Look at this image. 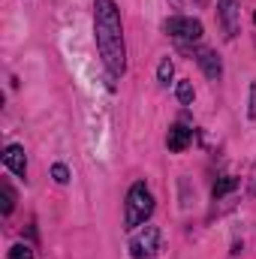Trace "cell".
<instances>
[{
  "label": "cell",
  "mask_w": 256,
  "mask_h": 259,
  "mask_svg": "<svg viewBox=\"0 0 256 259\" xmlns=\"http://www.w3.org/2000/svg\"><path fill=\"white\" fill-rule=\"evenodd\" d=\"M94 30H97V49L112 78H121L127 69V49H124V30L115 0H94Z\"/></svg>",
  "instance_id": "1"
},
{
  "label": "cell",
  "mask_w": 256,
  "mask_h": 259,
  "mask_svg": "<svg viewBox=\"0 0 256 259\" xmlns=\"http://www.w3.org/2000/svg\"><path fill=\"white\" fill-rule=\"evenodd\" d=\"M151 214H154V196H151V190H148L142 181H136V184L130 187V193H127L124 226H127V229H136V226H142Z\"/></svg>",
  "instance_id": "2"
},
{
  "label": "cell",
  "mask_w": 256,
  "mask_h": 259,
  "mask_svg": "<svg viewBox=\"0 0 256 259\" xmlns=\"http://www.w3.org/2000/svg\"><path fill=\"white\" fill-rule=\"evenodd\" d=\"M160 250V229L157 226H145V232H139L130 241V256L133 259H151Z\"/></svg>",
  "instance_id": "3"
},
{
  "label": "cell",
  "mask_w": 256,
  "mask_h": 259,
  "mask_svg": "<svg viewBox=\"0 0 256 259\" xmlns=\"http://www.w3.org/2000/svg\"><path fill=\"white\" fill-rule=\"evenodd\" d=\"M163 30L169 36H175L178 42H196V39H202V21H196V18H169L163 24Z\"/></svg>",
  "instance_id": "4"
},
{
  "label": "cell",
  "mask_w": 256,
  "mask_h": 259,
  "mask_svg": "<svg viewBox=\"0 0 256 259\" xmlns=\"http://www.w3.org/2000/svg\"><path fill=\"white\" fill-rule=\"evenodd\" d=\"M3 163H6L9 172H15V175L24 178V172H27V157H24V148H21V145H6V151H3Z\"/></svg>",
  "instance_id": "5"
},
{
  "label": "cell",
  "mask_w": 256,
  "mask_h": 259,
  "mask_svg": "<svg viewBox=\"0 0 256 259\" xmlns=\"http://www.w3.org/2000/svg\"><path fill=\"white\" fill-rule=\"evenodd\" d=\"M217 12H220V21L226 27V36H235L238 33V3L235 0H220Z\"/></svg>",
  "instance_id": "6"
},
{
  "label": "cell",
  "mask_w": 256,
  "mask_h": 259,
  "mask_svg": "<svg viewBox=\"0 0 256 259\" xmlns=\"http://www.w3.org/2000/svg\"><path fill=\"white\" fill-rule=\"evenodd\" d=\"M196 61H199V66H202V69H205V75H208V78H220V75H223L220 58H217L211 49H202V52L196 55Z\"/></svg>",
  "instance_id": "7"
},
{
  "label": "cell",
  "mask_w": 256,
  "mask_h": 259,
  "mask_svg": "<svg viewBox=\"0 0 256 259\" xmlns=\"http://www.w3.org/2000/svg\"><path fill=\"white\" fill-rule=\"evenodd\" d=\"M166 142H169V151L178 154V151H184L193 142V130H187L184 124H175V127L169 130V139H166Z\"/></svg>",
  "instance_id": "8"
},
{
  "label": "cell",
  "mask_w": 256,
  "mask_h": 259,
  "mask_svg": "<svg viewBox=\"0 0 256 259\" xmlns=\"http://www.w3.org/2000/svg\"><path fill=\"white\" fill-rule=\"evenodd\" d=\"M235 187H238V178H235V175H226V178H220V181L214 184V199L226 196L229 190H235Z\"/></svg>",
  "instance_id": "9"
},
{
  "label": "cell",
  "mask_w": 256,
  "mask_h": 259,
  "mask_svg": "<svg viewBox=\"0 0 256 259\" xmlns=\"http://www.w3.org/2000/svg\"><path fill=\"white\" fill-rule=\"evenodd\" d=\"M0 196H3V214H12V208H15V193H12V187L3 181L0 184Z\"/></svg>",
  "instance_id": "10"
},
{
  "label": "cell",
  "mask_w": 256,
  "mask_h": 259,
  "mask_svg": "<svg viewBox=\"0 0 256 259\" xmlns=\"http://www.w3.org/2000/svg\"><path fill=\"white\" fill-rule=\"evenodd\" d=\"M172 72H175V66H172V61H169V58H163V61H160V66H157V78H160L163 84H169Z\"/></svg>",
  "instance_id": "11"
},
{
  "label": "cell",
  "mask_w": 256,
  "mask_h": 259,
  "mask_svg": "<svg viewBox=\"0 0 256 259\" xmlns=\"http://www.w3.org/2000/svg\"><path fill=\"white\" fill-rule=\"evenodd\" d=\"M193 97H196V94H193V84H190V81H178V100H181L184 106H190Z\"/></svg>",
  "instance_id": "12"
},
{
  "label": "cell",
  "mask_w": 256,
  "mask_h": 259,
  "mask_svg": "<svg viewBox=\"0 0 256 259\" xmlns=\"http://www.w3.org/2000/svg\"><path fill=\"white\" fill-rule=\"evenodd\" d=\"M9 259H33V250L27 244H15V247H9Z\"/></svg>",
  "instance_id": "13"
},
{
  "label": "cell",
  "mask_w": 256,
  "mask_h": 259,
  "mask_svg": "<svg viewBox=\"0 0 256 259\" xmlns=\"http://www.w3.org/2000/svg\"><path fill=\"white\" fill-rule=\"evenodd\" d=\"M52 175H55V181H58V184H66V181H69V169H66L64 163L52 166Z\"/></svg>",
  "instance_id": "14"
},
{
  "label": "cell",
  "mask_w": 256,
  "mask_h": 259,
  "mask_svg": "<svg viewBox=\"0 0 256 259\" xmlns=\"http://www.w3.org/2000/svg\"><path fill=\"white\" fill-rule=\"evenodd\" d=\"M250 190H253V196H256V172H253V187H250Z\"/></svg>",
  "instance_id": "15"
},
{
  "label": "cell",
  "mask_w": 256,
  "mask_h": 259,
  "mask_svg": "<svg viewBox=\"0 0 256 259\" xmlns=\"http://www.w3.org/2000/svg\"><path fill=\"white\" fill-rule=\"evenodd\" d=\"M175 3H181V0H175Z\"/></svg>",
  "instance_id": "16"
},
{
  "label": "cell",
  "mask_w": 256,
  "mask_h": 259,
  "mask_svg": "<svg viewBox=\"0 0 256 259\" xmlns=\"http://www.w3.org/2000/svg\"><path fill=\"white\" fill-rule=\"evenodd\" d=\"M253 21H256V18H253Z\"/></svg>",
  "instance_id": "17"
}]
</instances>
